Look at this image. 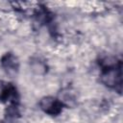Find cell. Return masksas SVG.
<instances>
[{"mask_svg":"<svg viewBox=\"0 0 123 123\" xmlns=\"http://www.w3.org/2000/svg\"><path fill=\"white\" fill-rule=\"evenodd\" d=\"M40 109L49 115H58L62 112L63 103L53 96H45L39 102Z\"/></svg>","mask_w":123,"mask_h":123,"instance_id":"6da1fadb","label":"cell"},{"mask_svg":"<svg viewBox=\"0 0 123 123\" xmlns=\"http://www.w3.org/2000/svg\"><path fill=\"white\" fill-rule=\"evenodd\" d=\"M0 63L2 68L9 75H13L18 71L19 62L16 56H14L12 53H6L5 55H3L0 61Z\"/></svg>","mask_w":123,"mask_h":123,"instance_id":"7a4b0ae2","label":"cell"},{"mask_svg":"<svg viewBox=\"0 0 123 123\" xmlns=\"http://www.w3.org/2000/svg\"><path fill=\"white\" fill-rule=\"evenodd\" d=\"M18 99V93L12 85H6L0 91V100L2 102L9 103L10 105H16Z\"/></svg>","mask_w":123,"mask_h":123,"instance_id":"3957f363","label":"cell"}]
</instances>
